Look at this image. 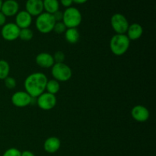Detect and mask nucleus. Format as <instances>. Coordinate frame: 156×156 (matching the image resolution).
<instances>
[{
	"label": "nucleus",
	"mask_w": 156,
	"mask_h": 156,
	"mask_svg": "<svg viewBox=\"0 0 156 156\" xmlns=\"http://www.w3.org/2000/svg\"><path fill=\"white\" fill-rule=\"evenodd\" d=\"M47 81V76L44 73H34L24 80V89L30 97L37 98L46 91Z\"/></svg>",
	"instance_id": "1"
},
{
	"label": "nucleus",
	"mask_w": 156,
	"mask_h": 156,
	"mask_svg": "<svg viewBox=\"0 0 156 156\" xmlns=\"http://www.w3.org/2000/svg\"><path fill=\"white\" fill-rule=\"evenodd\" d=\"M130 45V41L126 34H117L111 37L110 41V49L116 56H123L127 52Z\"/></svg>",
	"instance_id": "2"
},
{
	"label": "nucleus",
	"mask_w": 156,
	"mask_h": 156,
	"mask_svg": "<svg viewBox=\"0 0 156 156\" xmlns=\"http://www.w3.org/2000/svg\"><path fill=\"white\" fill-rule=\"evenodd\" d=\"M82 21V13L77 8L71 6L63 12L62 21L67 28H76L80 25Z\"/></svg>",
	"instance_id": "3"
},
{
	"label": "nucleus",
	"mask_w": 156,
	"mask_h": 156,
	"mask_svg": "<svg viewBox=\"0 0 156 156\" xmlns=\"http://www.w3.org/2000/svg\"><path fill=\"white\" fill-rule=\"evenodd\" d=\"M55 23L56 21L53 18V15L43 12L37 17L35 25L37 30L39 32L42 34H49L53 31Z\"/></svg>",
	"instance_id": "4"
},
{
	"label": "nucleus",
	"mask_w": 156,
	"mask_h": 156,
	"mask_svg": "<svg viewBox=\"0 0 156 156\" xmlns=\"http://www.w3.org/2000/svg\"><path fill=\"white\" fill-rule=\"evenodd\" d=\"M51 73L55 80L58 82H67L73 76L71 68L64 62L62 63H54L51 67Z\"/></svg>",
	"instance_id": "5"
},
{
	"label": "nucleus",
	"mask_w": 156,
	"mask_h": 156,
	"mask_svg": "<svg viewBox=\"0 0 156 156\" xmlns=\"http://www.w3.org/2000/svg\"><path fill=\"white\" fill-rule=\"evenodd\" d=\"M111 25L117 34H126L129 24L124 15L116 13L111 16Z\"/></svg>",
	"instance_id": "6"
},
{
	"label": "nucleus",
	"mask_w": 156,
	"mask_h": 156,
	"mask_svg": "<svg viewBox=\"0 0 156 156\" xmlns=\"http://www.w3.org/2000/svg\"><path fill=\"white\" fill-rule=\"evenodd\" d=\"M37 104L43 111H50L56 105V95L48 92H44L37 98Z\"/></svg>",
	"instance_id": "7"
},
{
	"label": "nucleus",
	"mask_w": 156,
	"mask_h": 156,
	"mask_svg": "<svg viewBox=\"0 0 156 156\" xmlns=\"http://www.w3.org/2000/svg\"><path fill=\"white\" fill-rule=\"evenodd\" d=\"M21 29L15 23H7L2 26L1 30V35L4 40L7 41H15L19 37Z\"/></svg>",
	"instance_id": "8"
},
{
	"label": "nucleus",
	"mask_w": 156,
	"mask_h": 156,
	"mask_svg": "<svg viewBox=\"0 0 156 156\" xmlns=\"http://www.w3.org/2000/svg\"><path fill=\"white\" fill-rule=\"evenodd\" d=\"M32 98L26 91H16L12 96V103L17 108H25L31 105Z\"/></svg>",
	"instance_id": "9"
},
{
	"label": "nucleus",
	"mask_w": 156,
	"mask_h": 156,
	"mask_svg": "<svg viewBox=\"0 0 156 156\" xmlns=\"http://www.w3.org/2000/svg\"><path fill=\"white\" fill-rule=\"evenodd\" d=\"M0 11L6 18L15 16L19 12V4L16 0H5L3 1Z\"/></svg>",
	"instance_id": "10"
},
{
	"label": "nucleus",
	"mask_w": 156,
	"mask_h": 156,
	"mask_svg": "<svg viewBox=\"0 0 156 156\" xmlns=\"http://www.w3.org/2000/svg\"><path fill=\"white\" fill-rule=\"evenodd\" d=\"M149 111L143 105H136L131 111V116L137 122L144 123L149 118Z\"/></svg>",
	"instance_id": "11"
},
{
	"label": "nucleus",
	"mask_w": 156,
	"mask_h": 156,
	"mask_svg": "<svg viewBox=\"0 0 156 156\" xmlns=\"http://www.w3.org/2000/svg\"><path fill=\"white\" fill-rule=\"evenodd\" d=\"M25 11L31 16H37L44 12L43 0H27L25 3Z\"/></svg>",
	"instance_id": "12"
},
{
	"label": "nucleus",
	"mask_w": 156,
	"mask_h": 156,
	"mask_svg": "<svg viewBox=\"0 0 156 156\" xmlns=\"http://www.w3.org/2000/svg\"><path fill=\"white\" fill-rule=\"evenodd\" d=\"M32 23V16L25 10L20 11L15 15V24L20 29L28 28Z\"/></svg>",
	"instance_id": "13"
},
{
	"label": "nucleus",
	"mask_w": 156,
	"mask_h": 156,
	"mask_svg": "<svg viewBox=\"0 0 156 156\" xmlns=\"http://www.w3.org/2000/svg\"><path fill=\"white\" fill-rule=\"evenodd\" d=\"M36 63L41 68H51L54 65L55 62L53 56L49 53H41L36 56Z\"/></svg>",
	"instance_id": "14"
},
{
	"label": "nucleus",
	"mask_w": 156,
	"mask_h": 156,
	"mask_svg": "<svg viewBox=\"0 0 156 156\" xmlns=\"http://www.w3.org/2000/svg\"><path fill=\"white\" fill-rule=\"evenodd\" d=\"M61 146V142L59 138L51 136L47 138L44 143V149L47 153L53 154L57 152Z\"/></svg>",
	"instance_id": "15"
},
{
	"label": "nucleus",
	"mask_w": 156,
	"mask_h": 156,
	"mask_svg": "<svg viewBox=\"0 0 156 156\" xmlns=\"http://www.w3.org/2000/svg\"><path fill=\"white\" fill-rule=\"evenodd\" d=\"M143 34V28L142 25L138 23H133L129 25L126 35L128 37L129 41H136L141 37Z\"/></svg>",
	"instance_id": "16"
},
{
	"label": "nucleus",
	"mask_w": 156,
	"mask_h": 156,
	"mask_svg": "<svg viewBox=\"0 0 156 156\" xmlns=\"http://www.w3.org/2000/svg\"><path fill=\"white\" fill-rule=\"evenodd\" d=\"M65 38L69 44H76L80 39V34L77 28H67L65 31Z\"/></svg>",
	"instance_id": "17"
},
{
	"label": "nucleus",
	"mask_w": 156,
	"mask_h": 156,
	"mask_svg": "<svg viewBox=\"0 0 156 156\" xmlns=\"http://www.w3.org/2000/svg\"><path fill=\"white\" fill-rule=\"evenodd\" d=\"M44 11L45 12L53 15L59 9V0H43Z\"/></svg>",
	"instance_id": "18"
},
{
	"label": "nucleus",
	"mask_w": 156,
	"mask_h": 156,
	"mask_svg": "<svg viewBox=\"0 0 156 156\" xmlns=\"http://www.w3.org/2000/svg\"><path fill=\"white\" fill-rule=\"evenodd\" d=\"M59 88H60V85H59L58 81L55 80V79H51V80L47 81V86H46L47 92L53 94H56V93L59 92Z\"/></svg>",
	"instance_id": "19"
},
{
	"label": "nucleus",
	"mask_w": 156,
	"mask_h": 156,
	"mask_svg": "<svg viewBox=\"0 0 156 156\" xmlns=\"http://www.w3.org/2000/svg\"><path fill=\"white\" fill-rule=\"evenodd\" d=\"M10 72V66L7 61L0 59V80H4L9 76Z\"/></svg>",
	"instance_id": "20"
},
{
	"label": "nucleus",
	"mask_w": 156,
	"mask_h": 156,
	"mask_svg": "<svg viewBox=\"0 0 156 156\" xmlns=\"http://www.w3.org/2000/svg\"><path fill=\"white\" fill-rule=\"evenodd\" d=\"M34 37V33L33 30L31 29L28 28H24L21 29L19 34V37L21 41H30V40L33 38Z\"/></svg>",
	"instance_id": "21"
},
{
	"label": "nucleus",
	"mask_w": 156,
	"mask_h": 156,
	"mask_svg": "<svg viewBox=\"0 0 156 156\" xmlns=\"http://www.w3.org/2000/svg\"><path fill=\"white\" fill-rule=\"evenodd\" d=\"M66 29L67 27H66V25L63 24L62 21H57V22L55 23L53 30H54L56 34H62L65 33Z\"/></svg>",
	"instance_id": "22"
},
{
	"label": "nucleus",
	"mask_w": 156,
	"mask_h": 156,
	"mask_svg": "<svg viewBox=\"0 0 156 156\" xmlns=\"http://www.w3.org/2000/svg\"><path fill=\"white\" fill-rule=\"evenodd\" d=\"M4 83L6 88L9 89H13L16 87V80L11 76H8L4 79Z\"/></svg>",
	"instance_id": "23"
},
{
	"label": "nucleus",
	"mask_w": 156,
	"mask_h": 156,
	"mask_svg": "<svg viewBox=\"0 0 156 156\" xmlns=\"http://www.w3.org/2000/svg\"><path fill=\"white\" fill-rule=\"evenodd\" d=\"M55 63H62L66 59V56L62 51H57L53 56Z\"/></svg>",
	"instance_id": "24"
},
{
	"label": "nucleus",
	"mask_w": 156,
	"mask_h": 156,
	"mask_svg": "<svg viewBox=\"0 0 156 156\" xmlns=\"http://www.w3.org/2000/svg\"><path fill=\"white\" fill-rule=\"evenodd\" d=\"M21 152L16 148H10L4 152L2 156H21Z\"/></svg>",
	"instance_id": "25"
},
{
	"label": "nucleus",
	"mask_w": 156,
	"mask_h": 156,
	"mask_svg": "<svg viewBox=\"0 0 156 156\" xmlns=\"http://www.w3.org/2000/svg\"><path fill=\"white\" fill-rule=\"evenodd\" d=\"M62 16H63V12L59 10H58L57 12H54L53 14V17L56 22H57V21H62Z\"/></svg>",
	"instance_id": "26"
},
{
	"label": "nucleus",
	"mask_w": 156,
	"mask_h": 156,
	"mask_svg": "<svg viewBox=\"0 0 156 156\" xmlns=\"http://www.w3.org/2000/svg\"><path fill=\"white\" fill-rule=\"evenodd\" d=\"M59 3H60L63 7L67 9V8L71 7L72 5L73 4V0H59Z\"/></svg>",
	"instance_id": "27"
},
{
	"label": "nucleus",
	"mask_w": 156,
	"mask_h": 156,
	"mask_svg": "<svg viewBox=\"0 0 156 156\" xmlns=\"http://www.w3.org/2000/svg\"><path fill=\"white\" fill-rule=\"evenodd\" d=\"M6 24V17L4 14L0 11V27H2L3 25Z\"/></svg>",
	"instance_id": "28"
},
{
	"label": "nucleus",
	"mask_w": 156,
	"mask_h": 156,
	"mask_svg": "<svg viewBox=\"0 0 156 156\" xmlns=\"http://www.w3.org/2000/svg\"><path fill=\"white\" fill-rule=\"evenodd\" d=\"M21 156H35V155L32 152H30V151L25 150L24 151V152H21Z\"/></svg>",
	"instance_id": "29"
},
{
	"label": "nucleus",
	"mask_w": 156,
	"mask_h": 156,
	"mask_svg": "<svg viewBox=\"0 0 156 156\" xmlns=\"http://www.w3.org/2000/svg\"><path fill=\"white\" fill-rule=\"evenodd\" d=\"M73 3H76L77 5H82L86 3L88 0H73Z\"/></svg>",
	"instance_id": "30"
},
{
	"label": "nucleus",
	"mask_w": 156,
	"mask_h": 156,
	"mask_svg": "<svg viewBox=\"0 0 156 156\" xmlns=\"http://www.w3.org/2000/svg\"><path fill=\"white\" fill-rule=\"evenodd\" d=\"M3 2V0H0V10H1V7H2V5Z\"/></svg>",
	"instance_id": "31"
}]
</instances>
